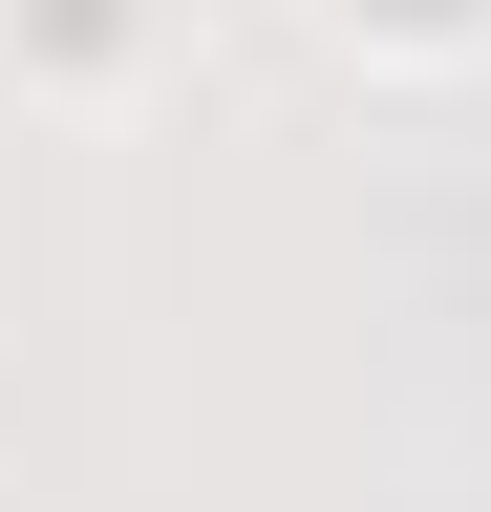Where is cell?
I'll list each match as a JSON object with an SVG mask.
<instances>
[{
    "mask_svg": "<svg viewBox=\"0 0 491 512\" xmlns=\"http://www.w3.org/2000/svg\"><path fill=\"white\" fill-rule=\"evenodd\" d=\"M363 43H491V0H342Z\"/></svg>",
    "mask_w": 491,
    "mask_h": 512,
    "instance_id": "2",
    "label": "cell"
},
{
    "mask_svg": "<svg viewBox=\"0 0 491 512\" xmlns=\"http://www.w3.org/2000/svg\"><path fill=\"white\" fill-rule=\"evenodd\" d=\"M129 22H150V0H0V43H43L65 86H107V64H129Z\"/></svg>",
    "mask_w": 491,
    "mask_h": 512,
    "instance_id": "1",
    "label": "cell"
}]
</instances>
